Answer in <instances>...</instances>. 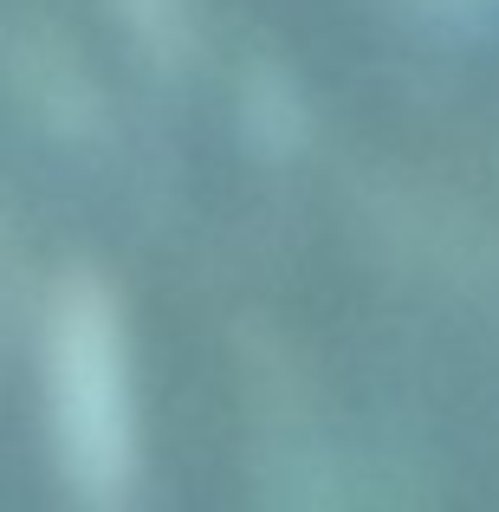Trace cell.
<instances>
[{
	"label": "cell",
	"instance_id": "1",
	"mask_svg": "<svg viewBox=\"0 0 499 512\" xmlns=\"http://www.w3.org/2000/svg\"><path fill=\"white\" fill-rule=\"evenodd\" d=\"M52 396L65 422V461L78 493L124 500L130 474V409H124V338L117 312L91 279H65L52 312Z\"/></svg>",
	"mask_w": 499,
	"mask_h": 512
}]
</instances>
